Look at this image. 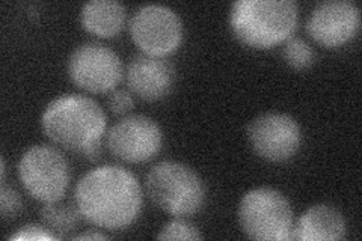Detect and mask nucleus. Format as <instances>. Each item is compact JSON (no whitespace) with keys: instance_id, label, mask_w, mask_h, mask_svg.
I'll use <instances>...</instances> for the list:
<instances>
[{"instance_id":"obj_1","label":"nucleus","mask_w":362,"mask_h":241,"mask_svg":"<svg viewBox=\"0 0 362 241\" xmlns=\"http://www.w3.org/2000/svg\"><path fill=\"white\" fill-rule=\"evenodd\" d=\"M74 201L82 217L97 228L118 231L130 226L142 210V187L129 169L103 165L77 181Z\"/></svg>"},{"instance_id":"obj_2","label":"nucleus","mask_w":362,"mask_h":241,"mask_svg":"<svg viewBox=\"0 0 362 241\" xmlns=\"http://www.w3.org/2000/svg\"><path fill=\"white\" fill-rule=\"evenodd\" d=\"M106 124V114L98 102L82 94L56 97L41 117L42 131L53 143L81 155L103 141Z\"/></svg>"},{"instance_id":"obj_3","label":"nucleus","mask_w":362,"mask_h":241,"mask_svg":"<svg viewBox=\"0 0 362 241\" xmlns=\"http://www.w3.org/2000/svg\"><path fill=\"white\" fill-rule=\"evenodd\" d=\"M298 20L294 0H237L230 13L235 38L254 49H270L284 42L293 35Z\"/></svg>"},{"instance_id":"obj_4","label":"nucleus","mask_w":362,"mask_h":241,"mask_svg":"<svg viewBox=\"0 0 362 241\" xmlns=\"http://www.w3.org/2000/svg\"><path fill=\"white\" fill-rule=\"evenodd\" d=\"M146 194L157 208L183 217L198 213L206 202V186L190 166L165 160L154 165L145 180Z\"/></svg>"},{"instance_id":"obj_5","label":"nucleus","mask_w":362,"mask_h":241,"mask_svg":"<svg viewBox=\"0 0 362 241\" xmlns=\"http://www.w3.org/2000/svg\"><path fill=\"white\" fill-rule=\"evenodd\" d=\"M242 231L257 241L290 240L294 223L290 201L279 190L257 187L243 194L237 208Z\"/></svg>"},{"instance_id":"obj_6","label":"nucleus","mask_w":362,"mask_h":241,"mask_svg":"<svg viewBox=\"0 0 362 241\" xmlns=\"http://www.w3.org/2000/svg\"><path fill=\"white\" fill-rule=\"evenodd\" d=\"M18 177L30 196L41 202H53L65 196L71 172L59 149L41 143L30 146L21 155Z\"/></svg>"},{"instance_id":"obj_7","label":"nucleus","mask_w":362,"mask_h":241,"mask_svg":"<svg viewBox=\"0 0 362 241\" xmlns=\"http://www.w3.org/2000/svg\"><path fill=\"white\" fill-rule=\"evenodd\" d=\"M132 41L142 53L165 57L183 41V21L173 8L146 4L134 11L129 21Z\"/></svg>"},{"instance_id":"obj_8","label":"nucleus","mask_w":362,"mask_h":241,"mask_svg":"<svg viewBox=\"0 0 362 241\" xmlns=\"http://www.w3.org/2000/svg\"><path fill=\"white\" fill-rule=\"evenodd\" d=\"M66 73L77 88L103 94L118 86L124 70L115 52L105 44L89 41L77 45L71 52L66 62Z\"/></svg>"},{"instance_id":"obj_9","label":"nucleus","mask_w":362,"mask_h":241,"mask_svg":"<svg viewBox=\"0 0 362 241\" xmlns=\"http://www.w3.org/2000/svg\"><path fill=\"white\" fill-rule=\"evenodd\" d=\"M247 141L258 157L282 163L299 151L302 131L298 121L290 114L269 112L249 122Z\"/></svg>"},{"instance_id":"obj_10","label":"nucleus","mask_w":362,"mask_h":241,"mask_svg":"<svg viewBox=\"0 0 362 241\" xmlns=\"http://www.w3.org/2000/svg\"><path fill=\"white\" fill-rule=\"evenodd\" d=\"M162 143V129L145 114H130L117 121L106 134L110 154L127 163L148 162L160 151Z\"/></svg>"},{"instance_id":"obj_11","label":"nucleus","mask_w":362,"mask_h":241,"mask_svg":"<svg viewBox=\"0 0 362 241\" xmlns=\"http://www.w3.org/2000/svg\"><path fill=\"white\" fill-rule=\"evenodd\" d=\"M359 23V8L352 0H326L313 8L305 28L325 47H338L356 35Z\"/></svg>"},{"instance_id":"obj_12","label":"nucleus","mask_w":362,"mask_h":241,"mask_svg":"<svg viewBox=\"0 0 362 241\" xmlns=\"http://www.w3.org/2000/svg\"><path fill=\"white\" fill-rule=\"evenodd\" d=\"M126 80L133 95L145 101H160L171 94L175 70L165 57L138 53L130 57Z\"/></svg>"},{"instance_id":"obj_13","label":"nucleus","mask_w":362,"mask_h":241,"mask_svg":"<svg viewBox=\"0 0 362 241\" xmlns=\"http://www.w3.org/2000/svg\"><path fill=\"white\" fill-rule=\"evenodd\" d=\"M346 237V221L332 205L317 204L310 206L296 223H293L290 240L299 241H338Z\"/></svg>"},{"instance_id":"obj_14","label":"nucleus","mask_w":362,"mask_h":241,"mask_svg":"<svg viewBox=\"0 0 362 241\" xmlns=\"http://www.w3.org/2000/svg\"><path fill=\"white\" fill-rule=\"evenodd\" d=\"M126 6L117 0H89L81 9L83 29L101 38H112L126 25Z\"/></svg>"},{"instance_id":"obj_15","label":"nucleus","mask_w":362,"mask_h":241,"mask_svg":"<svg viewBox=\"0 0 362 241\" xmlns=\"http://www.w3.org/2000/svg\"><path fill=\"white\" fill-rule=\"evenodd\" d=\"M40 219L42 225L53 235H56V238H62L76 231V228L83 217L77 208L76 201H68L62 198L59 201L44 202L40 211Z\"/></svg>"},{"instance_id":"obj_16","label":"nucleus","mask_w":362,"mask_h":241,"mask_svg":"<svg viewBox=\"0 0 362 241\" xmlns=\"http://www.w3.org/2000/svg\"><path fill=\"white\" fill-rule=\"evenodd\" d=\"M282 57H284L286 64L294 68V70H305V68L314 64L315 52L305 40L299 37H290L284 41Z\"/></svg>"},{"instance_id":"obj_17","label":"nucleus","mask_w":362,"mask_h":241,"mask_svg":"<svg viewBox=\"0 0 362 241\" xmlns=\"http://www.w3.org/2000/svg\"><path fill=\"white\" fill-rule=\"evenodd\" d=\"M157 240H201L199 229L185 219H174L168 222L157 235Z\"/></svg>"},{"instance_id":"obj_18","label":"nucleus","mask_w":362,"mask_h":241,"mask_svg":"<svg viewBox=\"0 0 362 241\" xmlns=\"http://www.w3.org/2000/svg\"><path fill=\"white\" fill-rule=\"evenodd\" d=\"M21 211L23 201L20 193L14 187L6 186L5 182H2V189H0V214H2V221H16Z\"/></svg>"},{"instance_id":"obj_19","label":"nucleus","mask_w":362,"mask_h":241,"mask_svg":"<svg viewBox=\"0 0 362 241\" xmlns=\"http://www.w3.org/2000/svg\"><path fill=\"white\" fill-rule=\"evenodd\" d=\"M107 106H109L112 113L126 114L133 109L134 100H133V95L129 93V90L113 89L107 97Z\"/></svg>"},{"instance_id":"obj_20","label":"nucleus","mask_w":362,"mask_h":241,"mask_svg":"<svg viewBox=\"0 0 362 241\" xmlns=\"http://www.w3.org/2000/svg\"><path fill=\"white\" fill-rule=\"evenodd\" d=\"M8 240H58L44 225H25L18 228L14 234L8 235Z\"/></svg>"},{"instance_id":"obj_21","label":"nucleus","mask_w":362,"mask_h":241,"mask_svg":"<svg viewBox=\"0 0 362 241\" xmlns=\"http://www.w3.org/2000/svg\"><path fill=\"white\" fill-rule=\"evenodd\" d=\"M82 155L85 158L90 160V162H94V160H100L101 155H103V143L98 142V143L93 145L89 149H86V151Z\"/></svg>"},{"instance_id":"obj_22","label":"nucleus","mask_w":362,"mask_h":241,"mask_svg":"<svg viewBox=\"0 0 362 241\" xmlns=\"http://www.w3.org/2000/svg\"><path fill=\"white\" fill-rule=\"evenodd\" d=\"M73 238H74V240H106L107 235L95 231V229H90V231H86V233H82V234L73 235Z\"/></svg>"}]
</instances>
